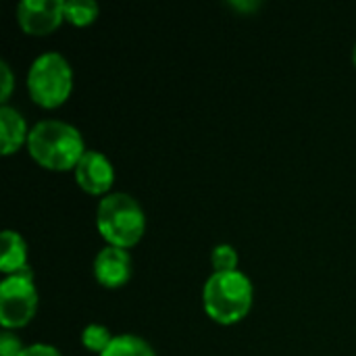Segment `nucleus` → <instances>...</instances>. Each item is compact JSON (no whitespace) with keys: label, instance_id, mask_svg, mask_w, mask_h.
<instances>
[{"label":"nucleus","instance_id":"nucleus-14","mask_svg":"<svg viewBox=\"0 0 356 356\" xmlns=\"http://www.w3.org/2000/svg\"><path fill=\"white\" fill-rule=\"evenodd\" d=\"M211 263L215 271H236L238 250L232 244H217L211 252Z\"/></svg>","mask_w":356,"mask_h":356},{"label":"nucleus","instance_id":"nucleus-16","mask_svg":"<svg viewBox=\"0 0 356 356\" xmlns=\"http://www.w3.org/2000/svg\"><path fill=\"white\" fill-rule=\"evenodd\" d=\"M13 88H15L13 71H10V67H8L6 60H0V100H2V104H6Z\"/></svg>","mask_w":356,"mask_h":356},{"label":"nucleus","instance_id":"nucleus-15","mask_svg":"<svg viewBox=\"0 0 356 356\" xmlns=\"http://www.w3.org/2000/svg\"><path fill=\"white\" fill-rule=\"evenodd\" d=\"M23 348L25 346H23L21 338L13 330H4L0 334V355L2 356H19Z\"/></svg>","mask_w":356,"mask_h":356},{"label":"nucleus","instance_id":"nucleus-7","mask_svg":"<svg viewBox=\"0 0 356 356\" xmlns=\"http://www.w3.org/2000/svg\"><path fill=\"white\" fill-rule=\"evenodd\" d=\"M75 181L88 194H104L115 181V167L100 150H86L75 167Z\"/></svg>","mask_w":356,"mask_h":356},{"label":"nucleus","instance_id":"nucleus-6","mask_svg":"<svg viewBox=\"0 0 356 356\" xmlns=\"http://www.w3.org/2000/svg\"><path fill=\"white\" fill-rule=\"evenodd\" d=\"M65 19V0H21L17 4V21L31 35L50 33Z\"/></svg>","mask_w":356,"mask_h":356},{"label":"nucleus","instance_id":"nucleus-3","mask_svg":"<svg viewBox=\"0 0 356 356\" xmlns=\"http://www.w3.org/2000/svg\"><path fill=\"white\" fill-rule=\"evenodd\" d=\"M96 227L111 246L131 248L146 229V217L140 202L127 192L104 194L96 209Z\"/></svg>","mask_w":356,"mask_h":356},{"label":"nucleus","instance_id":"nucleus-17","mask_svg":"<svg viewBox=\"0 0 356 356\" xmlns=\"http://www.w3.org/2000/svg\"><path fill=\"white\" fill-rule=\"evenodd\" d=\"M19 356H63V353L52 346V344H44V342H35V344H29L21 350Z\"/></svg>","mask_w":356,"mask_h":356},{"label":"nucleus","instance_id":"nucleus-4","mask_svg":"<svg viewBox=\"0 0 356 356\" xmlns=\"http://www.w3.org/2000/svg\"><path fill=\"white\" fill-rule=\"evenodd\" d=\"M27 90L40 106H60L73 90V69L67 56L56 50L35 56L27 71Z\"/></svg>","mask_w":356,"mask_h":356},{"label":"nucleus","instance_id":"nucleus-12","mask_svg":"<svg viewBox=\"0 0 356 356\" xmlns=\"http://www.w3.org/2000/svg\"><path fill=\"white\" fill-rule=\"evenodd\" d=\"M100 13L98 2L94 0H67L65 2V19L73 25H88Z\"/></svg>","mask_w":356,"mask_h":356},{"label":"nucleus","instance_id":"nucleus-2","mask_svg":"<svg viewBox=\"0 0 356 356\" xmlns=\"http://www.w3.org/2000/svg\"><path fill=\"white\" fill-rule=\"evenodd\" d=\"M254 288L250 277L236 271H213L202 288V302L209 317L217 323L232 325L244 319L252 307Z\"/></svg>","mask_w":356,"mask_h":356},{"label":"nucleus","instance_id":"nucleus-13","mask_svg":"<svg viewBox=\"0 0 356 356\" xmlns=\"http://www.w3.org/2000/svg\"><path fill=\"white\" fill-rule=\"evenodd\" d=\"M113 338L115 336H111L108 327L106 325H100V323H90L81 332V344L90 353H98V355H102L106 350V346L111 344Z\"/></svg>","mask_w":356,"mask_h":356},{"label":"nucleus","instance_id":"nucleus-11","mask_svg":"<svg viewBox=\"0 0 356 356\" xmlns=\"http://www.w3.org/2000/svg\"><path fill=\"white\" fill-rule=\"evenodd\" d=\"M100 356H156L150 342L136 334H119Z\"/></svg>","mask_w":356,"mask_h":356},{"label":"nucleus","instance_id":"nucleus-1","mask_svg":"<svg viewBox=\"0 0 356 356\" xmlns=\"http://www.w3.org/2000/svg\"><path fill=\"white\" fill-rule=\"evenodd\" d=\"M27 150L31 159L52 171L75 169L86 154L81 131L60 119H42L29 129Z\"/></svg>","mask_w":356,"mask_h":356},{"label":"nucleus","instance_id":"nucleus-10","mask_svg":"<svg viewBox=\"0 0 356 356\" xmlns=\"http://www.w3.org/2000/svg\"><path fill=\"white\" fill-rule=\"evenodd\" d=\"M27 267V244L19 232L4 229L2 232V257H0V271L13 275Z\"/></svg>","mask_w":356,"mask_h":356},{"label":"nucleus","instance_id":"nucleus-19","mask_svg":"<svg viewBox=\"0 0 356 356\" xmlns=\"http://www.w3.org/2000/svg\"><path fill=\"white\" fill-rule=\"evenodd\" d=\"M353 60H355V65H356V44H355V50H353Z\"/></svg>","mask_w":356,"mask_h":356},{"label":"nucleus","instance_id":"nucleus-5","mask_svg":"<svg viewBox=\"0 0 356 356\" xmlns=\"http://www.w3.org/2000/svg\"><path fill=\"white\" fill-rule=\"evenodd\" d=\"M38 288L33 284V271L25 269L6 275L0 284V323L4 330H17L27 325L38 311Z\"/></svg>","mask_w":356,"mask_h":356},{"label":"nucleus","instance_id":"nucleus-18","mask_svg":"<svg viewBox=\"0 0 356 356\" xmlns=\"http://www.w3.org/2000/svg\"><path fill=\"white\" fill-rule=\"evenodd\" d=\"M232 6H236V8H257L259 2H240V0H234Z\"/></svg>","mask_w":356,"mask_h":356},{"label":"nucleus","instance_id":"nucleus-9","mask_svg":"<svg viewBox=\"0 0 356 356\" xmlns=\"http://www.w3.org/2000/svg\"><path fill=\"white\" fill-rule=\"evenodd\" d=\"M29 129L25 117L8 104L0 106V148L2 154H13L23 144H27Z\"/></svg>","mask_w":356,"mask_h":356},{"label":"nucleus","instance_id":"nucleus-8","mask_svg":"<svg viewBox=\"0 0 356 356\" xmlns=\"http://www.w3.org/2000/svg\"><path fill=\"white\" fill-rule=\"evenodd\" d=\"M94 277L106 288H119L131 277V257L127 248L104 246L94 257Z\"/></svg>","mask_w":356,"mask_h":356}]
</instances>
